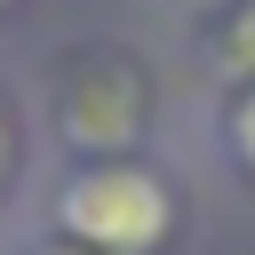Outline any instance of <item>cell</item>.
I'll return each mask as SVG.
<instances>
[{"label":"cell","instance_id":"obj_2","mask_svg":"<svg viewBox=\"0 0 255 255\" xmlns=\"http://www.w3.org/2000/svg\"><path fill=\"white\" fill-rule=\"evenodd\" d=\"M48 143H56V159L151 151V80L112 48L72 56L64 80L48 88Z\"/></svg>","mask_w":255,"mask_h":255},{"label":"cell","instance_id":"obj_1","mask_svg":"<svg viewBox=\"0 0 255 255\" xmlns=\"http://www.w3.org/2000/svg\"><path fill=\"white\" fill-rule=\"evenodd\" d=\"M24 223L88 255H175L191 215H183V175L159 151H104V159H48L32 175Z\"/></svg>","mask_w":255,"mask_h":255},{"label":"cell","instance_id":"obj_3","mask_svg":"<svg viewBox=\"0 0 255 255\" xmlns=\"http://www.w3.org/2000/svg\"><path fill=\"white\" fill-rule=\"evenodd\" d=\"M199 56L215 88L255 80V0H207L199 8Z\"/></svg>","mask_w":255,"mask_h":255},{"label":"cell","instance_id":"obj_5","mask_svg":"<svg viewBox=\"0 0 255 255\" xmlns=\"http://www.w3.org/2000/svg\"><path fill=\"white\" fill-rule=\"evenodd\" d=\"M207 143H215V167H223L231 183H247V191H255V80H239V88H215Z\"/></svg>","mask_w":255,"mask_h":255},{"label":"cell","instance_id":"obj_8","mask_svg":"<svg viewBox=\"0 0 255 255\" xmlns=\"http://www.w3.org/2000/svg\"><path fill=\"white\" fill-rule=\"evenodd\" d=\"M191 8H207V0H191Z\"/></svg>","mask_w":255,"mask_h":255},{"label":"cell","instance_id":"obj_7","mask_svg":"<svg viewBox=\"0 0 255 255\" xmlns=\"http://www.w3.org/2000/svg\"><path fill=\"white\" fill-rule=\"evenodd\" d=\"M0 8H16V0H0Z\"/></svg>","mask_w":255,"mask_h":255},{"label":"cell","instance_id":"obj_4","mask_svg":"<svg viewBox=\"0 0 255 255\" xmlns=\"http://www.w3.org/2000/svg\"><path fill=\"white\" fill-rule=\"evenodd\" d=\"M32 151H40V120H32L24 88L0 80V215H8L16 199H32V175H40Z\"/></svg>","mask_w":255,"mask_h":255},{"label":"cell","instance_id":"obj_6","mask_svg":"<svg viewBox=\"0 0 255 255\" xmlns=\"http://www.w3.org/2000/svg\"><path fill=\"white\" fill-rule=\"evenodd\" d=\"M0 255H88V247H72V239H56V231H40V223H16V231L0 239Z\"/></svg>","mask_w":255,"mask_h":255}]
</instances>
